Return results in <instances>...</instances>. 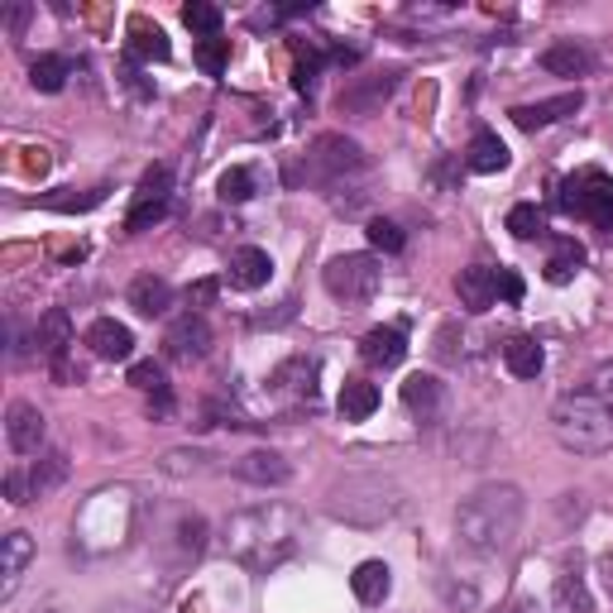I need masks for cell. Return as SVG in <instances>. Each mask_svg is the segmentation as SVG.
I'll return each mask as SVG.
<instances>
[{
  "label": "cell",
  "instance_id": "cell-1",
  "mask_svg": "<svg viewBox=\"0 0 613 613\" xmlns=\"http://www.w3.org/2000/svg\"><path fill=\"white\" fill-rule=\"evenodd\" d=\"M297 542H303V523H297L293 508L283 503H259V508H240L231 523H225V551L231 561H240L245 571H273L283 561L297 556Z\"/></svg>",
  "mask_w": 613,
  "mask_h": 613
},
{
  "label": "cell",
  "instance_id": "cell-2",
  "mask_svg": "<svg viewBox=\"0 0 613 613\" xmlns=\"http://www.w3.org/2000/svg\"><path fill=\"white\" fill-rule=\"evenodd\" d=\"M523 527V489L518 485H485L455 508V537L475 556H499Z\"/></svg>",
  "mask_w": 613,
  "mask_h": 613
},
{
  "label": "cell",
  "instance_id": "cell-3",
  "mask_svg": "<svg viewBox=\"0 0 613 613\" xmlns=\"http://www.w3.org/2000/svg\"><path fill=\"white\" fill-rule=\"evenodd\" d=\"M551 431L575 455H604L613 446V413L594 393H561L551 407Z\"/></svg>",
  "mask_w": 613,
  "mask_h": 613
},
{
  "label": "cell",
  "instance_id": "cell-4",
  "mask_svg": "<svg viewBox=\"0 0 613 613\" xmlns=\"http://www.w3.org/2000/svg\"><path fill=\"white\" fill-rule=\"evenodd\" d=\"M327 508H331V518H341V523L379 527V523H389L393 513L403 508V494H399V485H393V479L351 475V479H341V485L331 489Z\"/></svg>",
  "mask_w": 613,
  "mask_h": 613
},
{
  "label": "cell",
  "instance_id": "cell-5",
  "mask_svg": "<svg viewBox=\"0 0 613 613\" xmlns=\"http://www.w3.org/2000/svg\"><path fill=\"white\" fill-rule=\"evenodd\" d=\"M561 211L594 221L599 231H613V177H604L599 168H585L561 183Z\"/></svg>",
  "mask_w": 613,
  "mask_h": 613
},
{
  "label": "cell",
  "instance_id": "cell-6",
  "mask_svg": "<svg viewBox=\"0 0 613 613\" xmlns=\"http://www.w3.org/2000/svg\"><path fill=\"white\" fill-rule=\"evenodd\" d=\"M383 283V269L375 255H341L327 263V293L335 303H369Z\"/></svg>",
  "mask_w": 613,
  "mask_h": 613
},
{
  "label": "cell",
  "instance_id": "cell-7",
  "mask_svg": "<svg viewBox=\"0 0 613 613\" xmlns=\"http://www.w3.org/2000/svg\"><path fill=\"white\" fill-rule=\"evenodd\" d=\"M365 168V149L345 135H317L307 149V177L311 183H335L345 173H359Z\"/></svg>",
  "mask_w": 613,
  "mask_h": 613
},
{
  "label": "cell",
  "instance_id": "cell-8",
  "mask_svg": "<svg viewBox=\"0 0 613 613\" xmlns=\"http://www.w3.org/2000/svg\"><path fill=\"white\" fill-rule=\"evenodd\" d=\"M211 351V327L201 311H183L177 321H168L163 331V355L177 359V365H192V359H207Z\"/></svg>",
  "mask_w": 613,
  "mask_h": 613
},
{
  "label": "cell",
  "instance_id": "cell-9",
  "mask_svg": "<svg viewBox=\"0 0 613 613\" xmlns=\"http://www.w3.org/2000/svg\"><path fill=\"white\" fill-rule=\"evenodd\" d=\"M393 87H399V72L393 68H383V72H369V77H355V82H345V91H341V111L345 115H375L383 101L393 96Z\"/></svg>",
  "mask_w": 613,
  "mask_h": 613
},
{
  "label": "cell",
  "instance_id": "cell-10",
  "mask_svg": "<svg viewBox=\"0 0 613 613\" xmlns=\"http://www.w3.org/2000/svg\"><path fill=\"white\" fill-rule=\"evenodd\" d=\"M44 413L34 403H10L5 413V441L15 455H39L44 451Z\"/></svg>",
  "mask_w": 613,
  "mask_h": 613
},
{
  "label": "cell",
  "instance_id": "cell-11",
  "mask_svg": "<svg viewBox=\"0 0 613 613\" xmlns=\"http://www.w3.org/2000/svg\"><path fill=\"white\" fill-rule=\"evenodd\" d=\"M585 106V91L575 87V91H561V96H551V101H532V106H513V125L518 130H547V125H556V120H566L575 115Z\"/></svg>",
  "mask_w": 613,
  "mask_h": 613
},
{
  "label": "cell",
  "instance_id": "cell-12",
  "mask_svg": "<svg viewBox=\"0 0 613 613\" xmlns=\"http://www.w3.org/2000/svg\"><path fill=\"white\" fill-rule=\"evenodd\" d=\"M317 375H321L317 355H293L273 369L269 389L279 393V399H311V393H317Z\"/></svg>",
  "mask_w": 613,
  "mask_h": 613
},
{
  "label": "cell",
  "instance_id": "cell-13",
  "mask_svg": "<svg viewBox=\"0 0 613 613\" xmlns=\"http://www.w3.org/2000/svg\"><path fill=\"white\" fill-rule=\"evenodd\" d=\"M455 293H461L465 311H489L499 303V273L485 269V263H470V269L455 273Z\"/></svg>",
  "mask_w": 613,
  "mask_h": 613
},
{
  "label": "cell",
  "instance_id": "cell-14",
  "mask_svg": "<svg viewBox=\"0 0 613 613\" xmlns=\"http://www.w3.org/2000/svg\"><path fill=\"white\" fill-rule=\"evenodd\" d=\"M29 561H34V537L29 532H5V542H0V575H5V580H0V599H15Z\"/></svg>",
  "mask_w": 613,
  "mask_h": 613
},
{
  "label": "cell",
  "instance_id": "cell-15",
  "mask_svg": "<svg viewBox=\"0 0 613 613\" xmlns=\"http://www.w3.org/2000/svg\"><path fill=\"white\" fill-rule=\"evenodd\" d=\"M359 355H365V365L375 369H399L407 359V331L403 327H375L359 341Z\"/></svg>",
  "mask_w": 613,
  "mask_h": 613
},
{
  "label": "cell",
  "instance_id": "cell-16",
  "mask_svg": "<svg viewBox=\"0 0 613 613\" xmlns=\"http://www.w3.org/2000/svg\"><path fill=\"white\" fill-rule=\"evenodd\" d=\"M235 475L245 479V485H263V489H279L293 479V465L283 461L279 451H249L235 461Z\"/></svg>",
  "mask_w": 613,
  "mask_h": 613
},
{
  "label": "cell",
  "instance_id": "cell-17",
  "mask_svg": "<svg viewBox=\"0 0 613 613\" xmlns=\"http://www.w3.org/2000/svg\"><path fill=\"white\" fill-rule=\"evenodd\" d=\"M231 287H240V293H255V287L269 283V273H273V259H269V249H259V245H240L231 249Z\"/></svg>",
  "mask_w": 613,
  "mask_h": 613
},
{
  "label": "cell",
  "instance_id": "cell-18",
  "mask_svg": "<svg viewBox=\"0 0 613 613\" xmlns=\"http://www.w3.org/2000/svg\"><path fill=\"white\" fill-rule=\"evenodd\" d=\"M87 345H91L96 359H130V355H135V335H130V327H125V321H111V317L91 321Z\"/></svg>",
  "mask_w": 613,
  "mask_h": 613
},
{
  "label": "cell",
  "instance_id": "cell-19",
  "mask_svg": "<svg viewBox=\"0 0 613 613\" xmlns=\"http://www.w3.org/2000/svg\"><path fill=\"white\" fill-rule=\"evenodd\" d=\"M130 307L139 311V317H168V307H173V283L159 279V273H139L135 283H130Z\"/></svg>",
  "mask_w": 613,
  "mask_h": 613
},
{
  "label": "cell",
  "instance_id": "cell-20",
  "mask_svg": "<svg viewBox=\"0 0 613 613\" xmlns=\"http://www.w3.org/2000/svg\"><path fill=\"white\" fill-rule=\"evenodd\" d=\"M125 34H130V53L144 58V63H168V53H173L168 34H163L154 20H144V15L130 20V24H125Z\"/></svg>",
  "mask_w": 613,
  "mask_h": 613
},
{
  "label": "cell",
  "instance_id": "cell-21",
  "mask_svg": "<svg viewBox=\"0 0 613 613\" xmlns=\"http://www.w3.org/2000/svg\"><path fill=\"white\" fill-rule=\"evenodd\" d=\"M351 590H355L359 604L379 609L383 599H389V590H393V571L383 566V561H359L355 575H351Z\"/></svg>",
  "mask_w": 613,
  "mask_h": 613
},
{
  "label": "cell",
  "instance_id": "cell-22",
  "mask_svg": "<svg viewBox=\"0 0 613 613\" xmlns=\"http://www.w3.org/2000/svg\"><path fill=\"white\" fill-rule=\"evenodd\" d=\"M542 68L551 72V77H585V72L594 68V58H590V48L585 44L561 39V44H551L542 53Z\"/></svg>",
  "mask_w": 613,
  "mask_h": 613
},
{
  "label": "cell",
  "instance_id": "cell-23",
  "mask_svg": "<svg viewBox=\"0 0 613 613\" xmlns=\"http://www.w3.org/2000/svg\"><path fill=\"white\" fill-rule=\"evenodd\" d=\"M403 403L413 417L431 422V417L441 413V403H446V389H441V379H431V375H413L403 383Z\"/></svg>",
  "mask_w": 613,
  "mask_h": 613
},
{
  "label": "cell",
  "instance_id": "cell-24",
  "mask_svg": "<svg viewBox=\"0 0 613 613\" xmlns=\"http://www.w3.org/2000/svg\"><path fill=\"white\" fill-rule=\"evenodd\" d=\"M551 613H594L590 585H585L575 571L556 575V585H551Z\"/></svg>",
  "mask_w": 613,
  "mask_h": 613
},
{
  "label": "cell",
  "instance_id": "cell-25",
  "mask_svg": "<svg viewBox=\"0 0 613 613\" xmlns=\"http://www.w3.org/2000/svg\"><path fill=\"white\" fill-rule=\"evenodd\" d=\"M503 365L518 379H537L547 359H542V345H537L532 335H508V341H503Z\"/></svg>",
  "mask_w": 613,
  "mask_h": 613
},
{
  "label": "cell",
  "instance_id": "cell-26",
  "mask_svg": "<svg viewBox=\"0 0 613 613\" xmlns=\"http://www.w3.org/2000/svg\"><path fill=\"white\" fill-rule=\"evenodd\" d=\"M34 341H39V351H44L48 359H63L68 345H72V321H68V311H63V307H48L44 317H39V331H34Z\"/></svg>",
  "mask_w": 613,
  "mask_h": 613
},
{
  "label": "cell",
  "instance_id": "cell-27",
  "mask_svg": "<svg viewBox=\"0 0 613 613\" xmlns=\"http://www.w3.org/2000/svg\"><path fill=\"white\" fill-rule=\"evenodd\" d=\"M465 163H470L475 173H503V168H508V144H503L494 130H479L470 139V149H465Z\"/></svg>",
  "mask_w": 613,
  "mask_h": 613
},
{
  "label": "cell",
  "instance_id": "cell-28",
  "mask_svg": "<svg viewBox=\"0 0 613 613\" xmlns=\"http://www.w3.org/2000/svg\"><path fill=\"white\" fill-rule=\"evenodd\" d=\"M379 407V389L369 379H345L341 389V417L345 422H365V417H375Z\"/></svg>",
  "mask_w": 613,
  "mask_h": 613
},
{
  "label": "cell",
  "instance_id": "cell-29",
  "mask_svg": "<svg viewBox=\"0 0 613 613\" xmlns=\"http://www.w3.org/2000/svg\"><path fill=\"white\" fill-rule=\"evenodd\" d=\"M585 269V249L575 245V240L566 235V240H556V245H551V259H547V283H571L575 273Z\"/></svg>",
  "mask_w": 613,
  "mask_h": 613
},
{
  "label": "cell",
  "instance_id": "cell-30",
  "mask_svg": "<svg viewBox=\"0 0 613 613\" xmlns=\"http://www.w3.org/2000/svg\"><path fill=\"white\" fill-rule=\"evenodd\" d=\"M68 58H58V53H44V58H34L29 63V87L34 91H44V96H53V91H63L68 87Z\"/></svg>",
  "mask_w": 613,
  "mask_h": 613
},
{
  "label": "cell",
  "instance_id": "cell-31",
  "mask_svg": "<svg viewBox=\"0 0 613 613\" xmlns=\"http://www.w3.org/2000/svg\"><path fill=\"white\" fill-rule=\"evenodd\" d=\"M68 479V455L63 451H48L39 455V465L29 470V489H34V499H44V494H53L58 485Z\"/></svg>",
  "mask_w": 613,
  "mask_h": 613
},
{
  "label": "cell",
  "instance_id": "cell-32",
  "mask_svg": "<svg viewBox=\"0 0 613 613\" xmlns=\"http://www.w3.org/2000/svg\"><path fill=\"white\" fill-rule=\"evenodd\" d=\"M168 192H173V168H168V163H154L149 173L139 177L135 207H168Z\"/></svg>",
  "mask_w": 613,
  "mask_h": 613
},
{
  "label": "cell",
  "instance_id": "cell-33",
  "mask_svg": "<svg viewBox=\"0 0 613 613\" xmlns=\"http://www.w3.org/2000/svg\"><path fill=\"white\" fill-rule=\"evenodd\" d=\"M130 383H135L139 393H149L154 403H159V399H173V393H168L163 365H154V359H139V365H130Z\"/></svg>",
  "mask_w": 613,
  "mask_h": 613
},
{
  "label": "cell",
  "instance_id": "cell-34",
  "mask_svg": "<svg viewBox=\"0 0 613 613\" xmlns=\"http://www.w3.org/2000/svg\"><path fill=\"white\" fill-rule=\"evenodd\" d=\"M192 58H197V68L207 72V77H221L225 63H231V39H221V34H216V39H201L192 48Z\"/></svg>",
  "mask_w": 613,
  "mask_h": 613
},
{
  "label": "cell",
  "instance_id": "cell-35",
  "mask_svg": "<svg viewBox=\"0 0 613 613\" xmlns=\"http://www.w3.org/2000/svg\"><path fill=\"white\" fill-rule=\"evenodd\" d=\"M508 231L518 240H542L547 235V216L532 207V201H518V207L508 211Z\"/></svg>",
  "mask_w": 613,
  "mask_h": 613
},
{
  "label": "cell",
  "instance_id": "cell-36",
  "mask_svg": "<svg viewBox=\"0 0 613 613\" xmlns=\"http://www.w3.org/2000/svg\"><path fill=\"white\" fill-rule=\"evenodd\" d=\"M216 192H221V201L240 207V201L255 197V173H249V168H225L221 183H216Z\"/></svg>",
  "mask_w": 613,
  "mask_h": 613
},
{
  "label": "cell",
  "instance_id": "cell-37",
  "mask_svg": "<svg viewBox=\"0 0 613 613\" xmlns=\"http://www.w3.org/2000/svg\"><path fill=\"white\" fill-rule=\"evenodd\" d=\"M183 24L201 39H216L221 34V10L207 5V0H192V5H183Z\"/></svg>",
  "mask_w": 613,
  "mask_h": 613
},
{
  "label": "cell",
  "instance_id": "cell-38",
  "mask_svg": "<svg viewBox=\"0 0 613 613\" xmlns=\"http://www.w3.org/2000/svg\"><path fill=\"white\" fill-rule=\"evenodd\" d=\"M369 245L379 249V255H399V249L407 245V235H403V225L399 221H369Z\"/></svg>",
  "mask_w": 613,
  "mask_h": 613
},
{
  "label": "cell",
  "instance_id": "cell-39",
  "mask_svg": "<svg viewBox=\"0 0 613 613\" xmlns=\"http://www.w3.org/2000/svg\"><path fill=\"white\" fill-rule=\"evenodd\" d=\"M177 542H183L187 556H197V551L207 547V523H201V518H183V523H177Z\"/></svg>",
  "mask_w": 613,
  "mask_h": 613
},
{
  "label": "cell",
  "instance_id": "cell-40",
  "mask_svg": "<svg viewBox=\"0 0 613 613\" xmlns=\"http://www.w3.org/2000/svg\"><path fill=\"white\" fill-rule=\"evenodd\" d=\"M590 393L613 413V359H604V365H599L594 375H590Z\"/></svg>",
  "mask_w": 613,
  "mask_h": 613
},
{
  "label": "cell",
  "instance_id": "cell-41",
  "mask_svg": "<svg viewBox=\"0 0 613 613\" xmlns=\"http://www.w3.org/2000/svg\"><path fill=\"white\" fill-rule=\"evenodd\" d=\"M106 192L101 187H91L87 197H44V207H53V211H87V207H96Z\"/></svg>",
  "mask_w": 613,
  "mask_h": 613
},
{
  "label": "cell",
  "instance_id": "cell-42",
  "mask_svg": "<svg viewBox=\"0 0 613 613\" xmlns=\"http://www.w3.org/2000/svg\"><path fill=\"white\" fill-rule=\"evenodd\" d=\"M455 335H461V331H455V327H441V335H437V359H441V365H461V345H455Z\"/></svg>",
  "mask_w": 613,
  "mask_h": 613
},
{
  "label": "cell",
  "instance_id": "cell-43",
  "mask_svg": "<svg viewBox=\"0 0 613 613\" xmlns=\"http://www.w3.org/2000/svg\"><path fill=\"white\" fill-rule=\"evenodd\" d=\"M5 499L15 503V508H24V503L34 499V489H29V475H20V470H10L5 475Z\"/></svg>",
  "mask_w": 613,
  "mask_h": 613
},
{
  "label": "cell",
  "instance_id": "cell-44",
  "mask_svg": "<svg viewBox=\"0 0 613 613\" xmlns=\"http://www.w3.org/2000/svg\"><path fill=\"white\" fill-rule=\"evenodd\" d=\"M499 297L503 303H523V279L513 269H499Z\"/></svg>",
  "mask_w": 613,
  "mask_h": 613
},
{
  "label": "cell",
  "instance_id": "cell-45",
  "mask_svg": "<svg viewBox=\"0 0 613 613\" xmlns=\"http://www.w3.org/2000/svg\"><path fill=\"white\" fill-rule=\"evenodd\" d=\"M187 303H192V307H207V303H216V279L192 283V287H187Z\"/></svg>",
  "mask_w": 613,
  "mask_h": 613
},
{
  "label": "cell",
  "instance_id": "cell-46",
  "mask_svg": "<svg viewBox=\"0 0 613 613\" xmlns=\"http://www.w3.org/2000/svg\"><path fill=\"white\" fill-rule=\"evenodd\" d=\"M24 24H29V5H10V15H5L10 39H20V34H24Z\"/></svg>",
  "mask_w": 613,
  "mask_h": 613
},
{
  "label": "cell",
  "instance_id": "cell-47",
  "mask_svg": "<svg viewBox=\"0 0 613 613\" xmlns=\"http://www.w3.org/2000/svg\"><path fill=\"white\" fill-rule=\"evenodd\" d=\"M604 580H609V590H613V551L604 556Z\"/></svg>",
  "mask_w": 613,
  "mask_h": 613
},
{
  "label": "cell",
  "instance_id": "cell-48",
  "mask_svg": "<svg viewBox=\"0 0 613 613\" xmlns=\"http://www.w3.org/2000/svg\"><path fill=\"white\" fill-rule=\"evenodd\" d=\"M508 613H532V609H527V604H513V609H508Z\"/></svg>",
  "mask_w": 613,
  "mask_h": 613
},
{
  "label": "cell",
  "instance_id": "cell-49",
  "mask_svg": "<svg viewBox=\"0 0 613 613\" xmlns=\"http://www.w3.org/2000/svg\"><path fill=\"white\" fill-rule=\"evenodd\" d=\"M111 613H130V609H111Z\"/></svg>",
  "mask_w": 613,
  "mask_h": 613
}]
</instances>
